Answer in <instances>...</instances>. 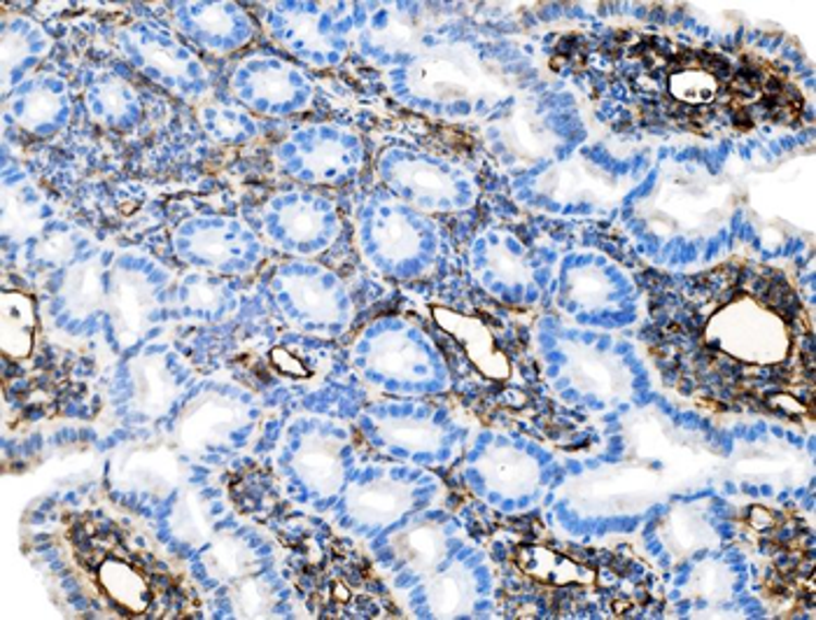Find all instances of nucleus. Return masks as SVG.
I'll return each mask as SVG.
<instances>
[{"label":"nucleus","mask_w":816,"mask_h":620,"mask_svg":"<svg viewBox=\"0 0 816 620\" xmlns=\"http://www.w3.org/2000/svg\"><path fill=\"white\" fill-rule=\"evenodd\" d=\"M760 299L748 292L730 296L726 308L711 315L705 327V345H711V353H721L744 364H760L763 368L781 364L789 357L791 343L797 337L791 333L784 313L779 315L777 311L797 299L789 284L775 296V301Z\"/></svg>","instance_id":"obj_1"},{"label":"nucleus","mask_w":816,"mask_h":620,"mask_svg":"<svg viewBox=\"0 0 816 620\" xmlns=\"http://www.w3.org/2000/svg\"><path fill=\"white\" fill-rule=\"evenodd\" d=\"M415 94L435 100H460L492 89L488 73L474 54L462 47L437 49L413 63L409 73Z\"/></svg>","instance_id":"obj_2"},{"label":"nucleus","mask_w":816,"mask_h":620,"mask_svg":"<svg viewBox=\"0 0 816 620\" xmlns=\"http://www.w3.org/2000/svg\"><path fill=\"white\" fill-rule=\"evenodd\" d=\"M114 481L126 490L163 495L173 490L180 478V464L173 452L161 443L126 446L114 458Z\"/></svg>","instance_id":"obj_3"},{"label":"nucleus","mask_w":816,"mask_h":620,"mask_svg":"<svg viewBox=\"0 0 816 620\" xmlns=\"http://www.w3.org/2000/svg\"><path fill=\"white\" fill-rule=\"evenodd\" d=\"M241 423V409L222 394L206 392L192 399L180 415L178 439L187 450H202L206 446L227 439Z\"/></svg>","instance_id":"obj_4"},{"label":"nucleus","mask_w":816,"mask_h":620,"mask_svg":"<svg viewBox=\"0 0 816 620\" xmlns=\"http://www.w3.org/2000/svg\"><path fill=\"white\" fill-rule=\"evenodd\" d=\"M106 306L120 343L136 341L153 311V292L143 276L120 271L114 273L106 296Z\"/></svg>","instance_id":"obj_5"},{"label":"nucleus","mask_w":816,"mask_h":620,"mask_svg":"<svg viewBox=\"0 0 816 620\" xmlns=\"http://www.w3.org/2000/svg\"><path fill=\"white\" fill-rule=\"evenodd\" d=\"M437 323L464 345L466 355L480 368L483 374L495 380H502L509 376V362L499 353L492 333L483 327L474 317H464L453 311H435Z\"/></svg>","instance_id":"obj_6"},{"label":"nucleus","mask_w":816,"mask_h":620,"mask_svg":"<svg viewBox=\"0 0 816 620\" xmlns=\"http://www.w3.org/2000/svg\"><path fill=\"white\" fill-rule=\"evenodd\" d=\"M480 472L490 488L502 495H525L539 478L535 460L515 448H490L480 460Z\"/></svg>","instance_id":"obj_7"},{"label":"nucleus","mask_w":816,"mask_h":620,"mask_svg":"<svg viewBox=\"0 0 816 620\" xmlns=\"http://www.w3.org/2000/svg\"><path fill=\"white\" fill-rule=\"evenodd\" d=\"M294 466L315 493L334 495L343 483V464L339 458V446L329 439L313 437L296 450Z\"/></svg>","instance_id":"obj_8"},{"label":"nucleus","mask_w":816,"mask_h":620,"mask_svg":"<svg viewBox=\"0 0 816 620\" xmlns=\"http://www.w3.org/2000/svg\"><path fill=\"white\" fill-rule=\"evenodd\" d=\"M36 339V311L33 301L22 292H3L0 296V345L12 360L31 355Z\"/></svg>","instance_id":"obj_9"},{"label":"nucleus","mask_w":816,"mask_h":620,"mask_svg":"<svg viewBox=\"0 0 816 620\" xmlns=\"http://www.w3.org/2000/svg\"><path fill=\"white\" fill-rule=\"evenodd\" d=\"M519 567L527 576L546 585H586L595 581L590 569L581 567L564 552L544 548V546H525L519 550Z\"/></svg>","instance_id":"obj_10"},{"label":"nucleus","mask_w":816,"mask_h":620,"mask_svg":"<svg viewBox=\"0 0 816 620\" xmlns=\"http://www.w3.org/2000/svg\"><path fill=\"white\" fill-rule=\"evenodd\" d=\"M539 190L553 198L572 200V198H602L611 192L609 178L593 169L586 161H572L558 166V169L548 171L541 182Z\"/></svg>","instance_id":"obj_11"},{"label":"nucleus","mask_w":816,"mask_h":620,"mask_svg":"<svg viewBox=\"0 0 816 620\" xmlns=\"http://www.w3.org/2000/svg\"><path fill=\"white\" fill-rule=\"evenodd\" d=\"M133 399L147 415H161L171 406L175 397V385L159 357H138L131 366Z\"/></svg>","instance_id":"obj_12"},{"label":"nucleus","mask_w":816,"mask_h":620,"mask_svg":"<svg viewBox=\"0 0 816 620\" xmlns=\"http://www.w3.org/2000/svg\"><path fill=\"white\" fill-rule=\"evenodd\" d=\"M411 504L409 488L399 483H372L350 495V511L362 521L388 523L402 515Z\"/></svg>","instance_id":"obj_13"},{"label":"nucleus","mask_w":816,"mask_h":620,"mask_svg":"<svg viewBox=\"0 0 816 620\" xmlns=\"http://www.w3.org/2000/svg\"><path fill=\"white\" fill-rule=\"evenodd\" d=\"M504 145L523 161H535L546 157L553 149L551 131L532 110H515L502 124Z\"/></svg>","instance_id":"obj_14"},{"label":"nucleus","mask_w":816,"mask_h":620,"mask_svg":"<svg viewBox=\"0 0 816 620\" xmlns=\"http://www.w3.org/2000/svg\"><path fill=\"white\" fill-rule=\"evenodd\" d=\"M392 550L399 560H404L415 572L435 569L446 552L443 534L435 525H413L392 536Z\"/></svg>","instance_id":"obj_15"},{"label":"nucleus","mask_w":816,"mask_h":620,"mask_svg":"<svg viewBox=\"0 0 816 620\" xmlns=\"http://www.w3.org/2000/svg\"><path fill=\"white\" fill-rule=\"evenodd\" d=\"M572 374L583 390H590L607 399L621 397L628 388L625 374L613 364V360L602 353H593V350H576Z\"/></svg>","instance_id":"obj_16"},{"label":"nucleus","mask_w":816,"mask_h":620,"mask_svg":"<svg viewBox=\"0 0 816 620\" xmlns=\"http://www.w3.org/2000/svg\"><path fill=\"white\" fill-rule=\"evenodd\" d=\"M204 564L208 572L227 583H236L245 576H253L257 569V558L236 536H218L204 552Z\"/></svg>","instance_id":"obj_17"},{"label":"nucleus","mask_w":816,"mask_h":620,"mask_svg":"<svg viewBox=\"0 0 816 620\" xmlns=\"http://www.w3.org/2000/svg\"><path fill=\"white\" fill-rule=\"evenodd\" d=\"M98 581H101L103 591L117 601V605L141 613L147 609L149 601V591H147V581L141 576V572L129 567L122 560H108L98 569Z\"/></svg>","instance_id":"obj_18"},{"label":"nucleus","mask_w":816,"mask_h":620,"mask_svg":"<svg viewBox=\"0 0 816 620\" xmlns=\"http://www.w3.org/2000/svg\"><path fill=\"white\" fill-rule=\"evenodd\" d=\"M63 292H65V299H69V306L77 315H87L96 308H101L108 296V292L103 290L101 268L92 262L75 266L69 273V278H65Z\"/></svg>","instance_id":"obj_19"},{"label":"nucleus","mask_w":816,"mask_h":620,"mask_svg":"<svg viewBox=\"0 0 816 620\" xmlns=\"http://www.w3.org/2000/svg\"><path fill=\"white\" fill-rule=\"evenodd\" d=\"M429 607L439 618H453L472 607V583L464 574L446 572L429 583Z\"/></svg>","instance_id":"obj_20"},{"label":"nucleus","mask_w":816,"mask_h":620,"mask_svg":"<svg viewBox=\"0 0 816 620\" xmlns=\"http://www.w3.org/2000/svg\"><path fill=\"white\" fill-rule=\"evenodd\" d=\"M372 362L378 372L388 374L392 378H406L418 372L421 353L411 341L404 337H382L372 353Z\"/></svg>","instance_id":"obj_21"},{"label":"nucleus","mask_w":816,"mask_h":620,"mask_svg":"<svg viewBox=\"0 0 816 620\" xmlns=\"http://www.w3.org/2000/svg\"><path fill=\"white\" fill-rule=\"evenodd\" d=\"M288 292L294 304L306 313L315 323H331L337 317V301L322 284L310 278H292L288 282Z\"/></svg>","instance_id":"obj_22"},{"label":"nucleus","mask_w":816,"mask_h":620,"mask_svg":"<svg viewBox=\"0 0 816 620\" xmlns=\"http://www.w3.org/2000/svg\"><path fill=\"white\" fill-rule=\"evenodd\" d=\"M171 527L182 542H187L192 546L206 542L210 534V521L206 515L204 501L196 495L180 497L171 515Z\"/></svg>","instance_id":"obj_23"},{"label":"nucleus","mask_w":816,"mask_h":620,"mask_svg":"<svg viewBox=\"0 0 816 620\" xmlns=\"http://www.w3.org/2000/svg\"><path fill=\"white\" fill-rule=\"evenodd\" d=\"M397 180L409 187L411 192L427 196L431 200H443L453 196V184L446 180L441 171H437L435 166L427 163H402L397 166L394 171Z\"/></svg>","instance_id":"obj_24"},{"label":"nucleus","mask_w":816,"mask_h":620,"mask_svg":"<svg viewBox=\"0 0 816 620\" xmlns=\"http://www.w3.org/2000/svg\"><path fill=\"white\" fill-rule=\"evenodd\" d=\"M231 605L243 618H264L273 611L276 595L253 574L231 583Z\"/></svg>","instance_id":"obj_25"},{"label":"nucleus","mask_w":816,"mask_h":620,"mask_svg":"<svg viewBox=\"0 0 816 620\" xmlns=\"http://www.w3.org/2000/svg\"><path fill=\"white\" fill-rule=\"evenodd\" d=\"M378 245L382 250V255L390 259H404L415 255L418 250V236H415L413 227L402 220V217H386L378 224Z\"/></svg>","instance_id":"obj_26"},{"label":"nucleus","mask_w":816,"mask_h":620,"mask_svg":"<svg viewBox=\"0 0 816 620\" xmlns=\"http://www.w3.org/2000/svg\"><path fill=\"white\" fill-rule=\"evenodd\" d=\"M382 434L409 450H431L439 443V429L423 421H390L382 425Z\"/></svg>","instance_id":"obj_27"},{"label":"nucleus","mask_w":816,"mask_h":620,"mask_svg":"<svg viewBox=\"0 0 816 620\" xmlns=\"http://www.w3.org/2000/svg\"><path fill=\"white\" fill-rule=\"evenodd\" d=\"M570 292L578 306L595 308L609 299V282L595 268H581L570 278Z\"/></svg>","instance_id":"obj_28"},{"label":"nucleus","mask_w":816,"mask_h":620,"mask_svg":"<svg viewBox=\"0 0 816 620\" xmlns=\"http://www.w3.org/2000/svg\"><path fill=\"white\" fill-rule=\"evenodd\" d=\"M282 227L296 241H310L320 233L322 220L320 215L308 206H292L282 212Z\"/></svg>","instance_id":"obj_29"},{"label":"nucleus","mask_w":816,"mask_h":620,"mask_svg":"<svg viewBox=\"0 0 816 620\" xmlns=\"http://www.w3.org/2000/svg\"><path fill=\"white\" fill-rule=\"evenodd\" d=\"M693 588L705 599H723L730 591V576L719 564H703L693 576Z\"/></svg>","instance_id":"obj_30"},{"label":"nucleus","mask_w":816,"mask_h":620,"mask_svg":"<svg viewBox=\"0 0 816 620\" xmlns=\"http://www.w3.org/2000/svg\"><path fill=\"white\" fill-rule=\"evenodd\" d=\"M255 92L264 100H271V104H282V100L292 98L294 85H292L290 75L282 69H266V71L257 73V77H255Z\"/></svg>","instance_id":"obj_31"},{"label":"nucleus","mask_w":816,"mask_h":620,"mask_svg":"<svg viewBox=\"0 0 816 620\" xmlns=\"http://www.w3.org/2000/svg\"><path fill=\"white\" fill-rule=\"evenodd\" d=\"M488 262H490L492 273L499 280H504L507 284H519L527 276V268H525L523 259H519L513 253H509L507 247H492Z\"/></svg>","instance_id":"obj_32"},{"label":"nucleus","mask_w":816,"mask_h":620,"mask_svg":"<svg viewBox=\"0 0 816 620\" xmlns=\"http://www.w3.org/2000/svg\"><path fill=\"white\" fill-rule=\"evenodd\" d=\"M418 38L421 31L409 16H394V20H390V24L380 31V42L394 49H406L413 42H418Z\"/></svg>","instance_id":"obj_33"},{"label":"nucleus","mask_w":816,"mask_h":620,"mask_svg":"<svg viewBox=\"0 0 816 620\" xmlns=\"http://www.w3.org/2000/svg\"><path fill=\"white\" fill-rule=\"evenodd\" d=\"M57 110H59V100L52 92H45V89L33 92L24 104V120L28 124H45L52 120Z\"/></svg>","instance_id":"obj_34"},{"label":"nucleus","mask_w":816,"mask_h":620,"mask_svg":"<svg viewBox=\"0 0 816 620\" xmlns=\"http://www.w3.org/2000/svg\"><path fill=\"white\" fill-rule=\"evenodd\" d=\"M194 253L198 257H204L208 262H224L229 257V243L222 239V233L218 231H206V233H198V236L194 239Z\"/></svg>","instance_id":"obj_35"},{"label":"nucleus","mask_w":816,"mask_h":620,"mask_svg":"<svg viewBox=\"0 0 816 620\" xmlns=\"http://www.w3.org/2000/svg\"><path fill=\"white\" fill-rule=\"evenodd\" d=\"M341 166H343V153L334 143H325L310 155V169L322 178L334 175Z\"/></svg>","instance_id":"obj_36"},{"label":"nucleus","mask_w":816,"mask_h":620,"mask_svg":"<svg viewBox=\"0 0 816 620\" xmlns=\"http://www.w3.org/2000/svg\"><path fill=\"white\" fill-rule=\"evenodd\" d=\"M672 542H677L681 548H695L703 544V534H705V525L697 523L693 515H684L681 521L674 523L672 527Z\"/></svg>","instance_id":"obj_37"},{"label":"nucleus","mask_w":816,"mask_h":620,"mask_svg":"<svg viewBox=\"0 0 816 620\" xmlns=\"http://www.w3.org/2000/svg\"><path fill=\"white\" fill-rule=\"evenodd\" d=\"M145 59L155 65V69H159L161 73H169V75H178L180 73V59L175 57L173 49L169 47H161V45H149L145 47Z\"/></svg>","instance_id":"obj_38"},{"label":"nucleus","mask_w":816,"mask_h":620,"mask_svg":"<svg viewBox=\"0 0 816 620\" xmlns=\"http://www.w3.org/2000/svg\"><path fill=\"white\" fill-rule=\"evenodd\" d=\"M40 253L47 259L63 264V262H69L71 255H73V241L69 236H63V233H57V236H49L47 241H42Z\"/></svg>","instance_id":"obj_39"},{"label":"nucleus","mask_w":816,"mask_h":620,"mask_svg":"<svg viewBox=\"0 0 816 620\" xmlns=\"http://www.w3.org/2000/svg\"><path fill=\"white\" fill-rule=\"evenodd\" d=\"M101 104L106 106V110L112 117H120L126 110L129 96H126V92H124V87L120 85V82H110V85L101 87Z\"/></svg>","instance_id":"obj_40"},{"label":"nucleus","mask_w":816,"mask_h":620,"mask_svg":"<svg viewBox=\"0 0 816 620\" xmlns=\"http://www.w3.org/2000/svg\"><path fill=\"white\" fill-rule=\"evenodd\" d=\"M271 360H273V364L280 368L282 374H288L292 378H304L308 374L306 368H304V362L299 360L292 353V350H288V348H276L273 353H271Z\"/></svg>","instance_id":"obj_41"},{"label":"nucleus","mask_w":816,"mask_h":620,"mask_svg":"<svg viewBox=\"0 0 816 620\" xmlns=\"http://www.w3.org/2000/svg\"><path fill=\"white\" fill-rule=\"evenodd\" d=\"M220 294L210 284H194V288L187 290V304L192 308H212L218 306Z\"/></svg>","instance_id":"obj_42"},{"label":"nucleus","mask_w":816,"mask_h":620,"mask_svg":"<svg viewBox=\"0 0 816 620\" xmlns=\"http://www.w3.org/2000/svg\"><path fill=\"white\" fill-rule=\"evenodd\" d=\"M198 22L210 33H227L231 28L229 14L222 8H206L202 14H198Z\"/></svg>","instance_id":"obj_43"},{"label":"nucleus","mask_w":816,"mask_h":620,"mask_svg":"<svg viewBox=\"0 0 816 620\" xmlns=\"http://www.w3.org/2000/svg\"><path fill=\"white\" fill-rule=\"evenodd\" d=\"M22 54H24V42L8 33V36L3 38V65H5V69H10L14 59L20 61Z\"/></svg>","instance_id":"obj_44"}]
</instances>
